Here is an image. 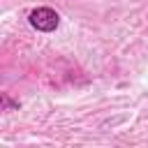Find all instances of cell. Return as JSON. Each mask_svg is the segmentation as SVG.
I'll use <instances>...</instances> for the list:
<instances>
[{
  "mask_svg": "<svg viewBox=\"0 0 148 148\" xmlns=\"http://www.w3.org/2000/svg\"><path fill=\"white\" fill-rule=\"evenodd\" d=\"M2 109H5V111H9V109H18V102H12L9 95L5 92V95H2Z\"/></svg>",
  "mask_w": 148,
  "mask_h": 148,
  "instance_id": "2",
  "label": "cell"
},
{
  "mask_svg": "<svg viewBox=\"0 0 148 148\" xmlns=\"http://www.w3.org/2000/svg\"><path fill=\"white\" fill-rule=\"evenodd\" d=\"M28 23L39 32H53L60 25V14L51 7H35L28 14Z\"/></svg>",
  "mask_w": 148,
  "mask_h": 148,
  "instance_id": "1",
  "label": "cell"
}]
</instances>
